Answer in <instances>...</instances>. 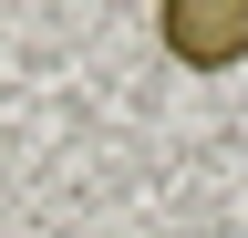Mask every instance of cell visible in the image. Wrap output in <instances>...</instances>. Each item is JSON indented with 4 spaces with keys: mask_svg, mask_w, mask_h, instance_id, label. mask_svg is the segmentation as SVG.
<instances>
[{
    "mask_svg": "<svg viewBox=\"0 0 248 238\" xmlns=\"http://www.w3.org/2000/svg\"><path fill=\"white\" fill-rule=\"evenodd\" d=\"M155 42L186 73H238L248 63V0H155Z\"/></svg>",
    "mask_w": 248,
    "mask_h": 238,
    "instance_id": "1",
    "label": "cell"
}]
</instances>
